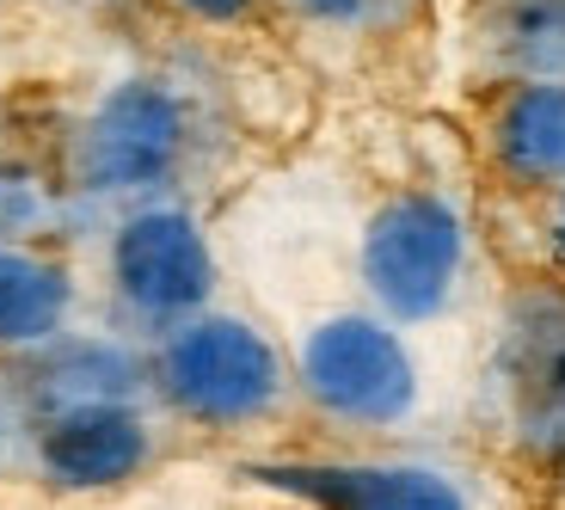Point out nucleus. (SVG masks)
<instances>
[{"label": "nucleus", "mask_w": 565, "mask_h": 510, "mask_svg": "<svg viewBox=\"0 0 565 510\" xmlns=\"http://www.w3.org/2000/svg\"><path fill=\"white\" fill-rule=\"evenodd\" d=\"M154 382L198 425H253L282 400V357L270 339L227 314H198L167 332L154 357Z\"/></svg>", "instance_id": "f257e3e1"}, {"label": "nucleus", "mask_w": 565, "mask_h": 510, "mask_svg": "<svg viewBox=\"0 0 565 510\" xmlns=\"http://www.w3.org/2000/svg\"><path fill=\"white\" fill-rule=\"evenodd\" d=\"M198 148V111L172 81H124L99 99V111L86 117L81 142H74V179L86 191L124 198V191H154V184L179 179L184 160Z\"/></svg>", "instance_id": "f03ea898"}, {"label": "nucleus", "mask_w": 565, "mask_h": 510, "mask_svg": "<svg viewBox=\"0 0 565 510\" xmlns=\"http://www.w3.org/2000/svg\"><path fill=\"white\" fill-rule=\"evenodd\" d=\"M467 270V227L430 191H399L363 227V284L399 327L437 320Z\"/></svg>", "instance_id": "7ed1b4c3"}, {"label": "nucleus", "mask_w": 565, "mask_h": 510, "mask_svg": "<svg viewBox=\"0 0 565 510\" xmlns=\"http://www.w3.org/2000/svg\"><path fill=\"white\" fill-rule=\"evenodd\" d=\"M296 375L308 400L356 431H387L418 406V369L394 327L369 314H326L301 332Z\"/></svg>", "instance_id": "20e7f679"}, {"label": "nucleus", "mask_w": 565, "mask_h": 510, "mask_svg": "<svg viewBox=\"0 0 565 510\" xmlns=\"http://www.w3.org/2000/svg\"><path fill=\"white\" fill-rule=\"evenodd\" d=\"M492 375L510 437L541 461H565V289L529 284L510 296Z\"/></svg>", "instance_id": "39448f33"}, {"label": "nucleus", "mask_w": 565, "mask_h": 510, "mask_svg": "<svg viewBox=\"0 0 565 510\" xmlns=\"http://www.w3.org/2000/svg\"><path fill=\"white\" fill-rule=\"evenodd\" d=\"M111 284L124 308L148 327H184L210 301L215 265L198 222L179 210H141L111 241Z\"/></svg>", "instance_id": "423d86ee"}, {"label": "nucleus", "mask_w": 565, "mask_h": 510, "mask_svg": "<svg viewBox=\"0 0 565 510\" xmlns=\"http://www.w3.org/2000/svg\"><path fill=\"white\" fill-rule=\"evenodd\" d=\"M148 455H154V437H148V418L136 406H81L62 418H43L38 431L43 474L68 492L124 486L129 474H141Z\"/></svg>", "instance_id": "0eeeda50"}, {"label": "nucleus", "mask_w": 565, "mask_h": 510, "mask_svg": "<svg viewBox=\"0 0 565 510\" xmlns=\"http://www.w3.org/2000/svg\"><path fill=\"white\" fill-rule=\"evenodd\" d=\"M326 510H467L461 486L430 468H265Z\"/></svg>", "instance_id": "6e6552de"}, {"label": "nucleus", "mask_w": 565, "mask_h": 510, "mask_svg": "<svg viewBox=\"0 0 565 510\" xmlns=\"http://www.w3.org/2000/svg\"><path fill=\"white\" fill-rule=\"evenodd\" d=\"M136 387H141V369L117 344H56L43 363L25 369V394L38 406V425L81 406H129Z\"/></svg>", "instance_id": "1a4fd4ad"}, {"label": "nucleus", "mask_w": 565, "mask_h": 510, "mask_svg": "<svg viewBox=\"0 0 565 510\" xmlns=\"http://www.w3.org/2000/svg\"><path fill=\"white\" fill-rule=\"evenodd\" d=\"M480 43L523 86H565V0H486Z\"/></svg>", "instance_id": "9d476101"}, {"label": "nucleus", "mask_w": 565, "mask_h": 510, "mask_svg": "<svg viewBox=\"0 0 565 510\" xmlns=\"http://www.w3.org/2000/svg\"><path fill=\"white\" fill-rule=\"evenodd\" d=\"M492 155L516 184L565 179V86H516L492 117Z\"/></svg>", "instance_id": "9b49d317"}, {"label": "nucleus", "mask_w": 565, "mask_h": 510, "mask_svg": "<svg viewBox=\"0 0 565 510\" xmlns=\"http://www.w3.org/2000/svg\"><path fill=\"white\" fill-rule=\"evenodd\" d=\"M74 284L68 270L38 253L0 246V344H43L68 320Z\"/></svg>", "instance_id": "f8f14e48"}, {"label": "nucleus", "mask_w": 565, "mask_h": 510, "mask_svg": "<svg viewBox=\"0 0 565 510\" xmlns=\"http://www.w3.org/2000/svg\"><path fill=\"white\" fill-rule=\"evenodd\" d=\"M308 25H375V19L399 13V0H282Z\"/></svg>", "instance_id": "ddd939ff"}, {"label": "nucleus", "mask_w": 565, "mask_h": 510, "mask_svg": "<svg viewBox=\"0 0 565 510\" xmlns=\"http://www.w3.org/2000/svg\"><path fill=\"white\" fill-rule=\"evenodd\" d=\"M179 7H184L191 19H241L253 0H179Z\"/></svg>", "instance_id": "4468645a"}, {"label": "nucleus", "mask_w": 565, "mask_h": 510, "mask_svg": "<svg viewBox=\"0 0 565 510\" xmlns=\"http://www.w3.org/2000/svg\"><path fill=\"white\" fill-rule=\"evenodd\" d=\"M559 227H565V203H559Z\"/></svg>", "instance_id": "2eb2a0df"}]
</instances>
